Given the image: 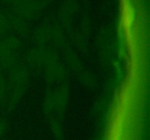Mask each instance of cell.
<instances>
[{"mask_svg": "<svg viewBox=\"0 0 150 140\" xmlns=\"http://www.w3.org/2000/svg\"><path fill=\"white\" fill-rule=\"evenodd\" d=\"M4 124H3L1 122H0V136H1L3 131H4Z\"/></svg>", "mask_w": 150, "mask_h": 140, "instance_id": "obj_1", "label": "cell"}]
</instances>
